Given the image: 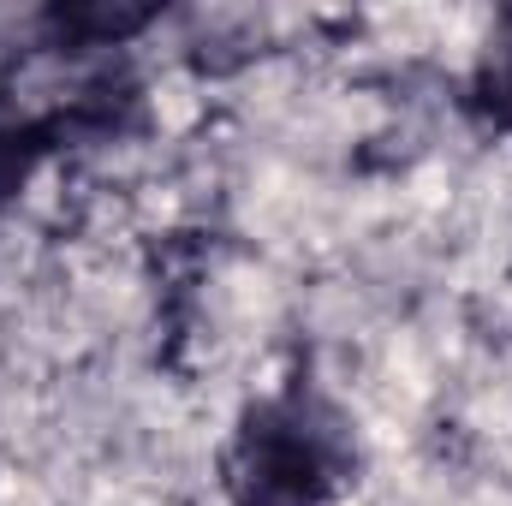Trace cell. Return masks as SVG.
<instances>
[{"label": "cell", "mask_w": 512, "mask_h": 506, "mask_svg": "<svg viewBox=\"0 0 512 506\" xmlns=\"http://www.w3.org/2000/svg\"><path fill=\"white\" fill-rule=\"evenodd\" d=\"M352 471V435L316 393H262L239 411L221 483L233 506H328Z\"/></svg>", "instance_id": "1"}, {"label": "cell", "mask_w": 512, "mask_h": 506, "mask_svg": "<svg viewBox=\"0 0 512 506\" xmlns=\"http://www.w3.org/2000/svg\"><path fill=\"white\" fill-rule=\"evenodd\" d=\"M477 96L512 120V12L507 18H495V36L483 42V66H477Z\"/></svg>", "instance_id": "2"}]
</instances>
